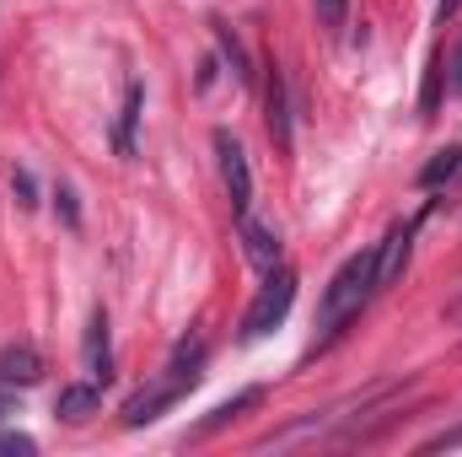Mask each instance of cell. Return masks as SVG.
<instances>
[{
    "instance_id": "1",
    "label": "cell",
    "mask_w": 462,
    "mask_h": 457,
    "mask_svg": "<svg viewBox=\"0 0 462 457\" xmlns=\"http://www.w3.org/2000/svg\"><path fill=\"white\" fill-rule=\"evenodd\" d=\"M205 355H210V340L194 329V334H183V340L172 344V355H167V366H162V377L151 382V387H140L129 404H124V425L129 431H140V425H151V420H162L194 382H199V366H205Z\"/></svg>"
},
{
    "instance_id": "2",
    "label": "cell",
    "mask_w": 462,
    "mask_h": 457,
    "mask_svg": "<svg viewBox=\"0 0 462 457\" xmlns=\"http://www.w3.org/2000/svg\"><path fill=\"white\" fill-rule=\"evenodd\" d=\"M371 296H376V247L345 258V269L328 280V291H323V302H318V329H323V334H339Z\"/></svg>"
},
{
    "instance_id": "3",
    "label": "cell",
    "mask_w": 462,
    "mask_h": 457,
    "mask_svg": "<svg viewBox=\"0 0 462 457\" xmlns=\"http://www.w3.org/2000/svg\"><path fill=\"white\" fill-rule=\"evenodd\" d=\"M291 302H296V275L280 264V269H269L263 291L253 296V307H247V318H242V340H263L269 329H280L285 312H291Z\"/></svg>"
},
{
    "instance_id": "4",
    "label": "cell",
    "mask_w": 462,
    "mask_h": 457,
    "mask_svg": "<svg viewBox=\"0 0 462 457\" xmlns=\"http://www.w3.org/2000/svg\"><path fill=\"white\" fill-rule=\"evenodd\" d=\"M216 156H221V178H226L231 216H247V210H253V167H247V151L221 129V135H216Z\"/></svg>"
},
{
    "instance_id": "5",
    "label": "cell",
    "mask_w": 462,
    "mask_h": 457,
    "mask_svg": "<svg viewBox=\"0 0 462 457\" xmlns=\"http://www.w3.org/2000/svg\"><path fill=\"white\" fill-rule=\"evenodd\" d=\"M236 237H242V253H247L253 269H263V275L280 269V247H285V242H280V231L269 227V221H258V216L247 210V216H236Z\"/></svg>"
},
{
    "instance_id": "6",
    "label": "cell",
    "mask_w": 462,
    "mask_h": 457,
    "mask_svg": "<svg viewBox=\"0 0 462 457\" xmlns=\"http://www.w3.org/2000/svg\"><path fill=\"white\" fill-rule=\"evenodd\" d=\"M263 124H269V140L280 151H291V92H285L280 65H269V81H263Z\"/></svg>"
},
{
    "instance_id": "7",
    "label": "cell",
    "mask_w": 462,
    "mask_h": 457,
    "mask_svg": "<svg viewBox=\"0 0 462 457\" xmlns=\"http://www.w3.org/2000/svg\"><path fill=\"white\" fill-rule=\"evenodd\" d=\"M409 247H414V221H398V227L387 231V242L376 247V291L398 285V275L409 264Z\"/></svg>"
},
{
    "instance_id": "8",
    "label": "cell",
    "mask_w": 462,
    "mask_h": 457,
    "mask_svg": "<svg viewBox=\"0 0 462 457\" xmlns=\"http://www.w3.org/2000/svg\"><path fill=\"white\" fill-rule=\"evenodd\" d=\"M97 404H103V387H97V382H70V387H60L54 415H60L65 425H81V420L97 415Z\"/></svg>"
},
{
    "instance_id": "9",
    "label": "cell",
    "mask_w": 462,
    "mask_h": 457,
    "mask_svg": "<svg viewBox=\"0 0 462 457\" xmlns=\"http://www.w3.org/2000/svg\"><path fill=\"white\" fill-rule=\"evenodd\" d=\"M38 377H43V360H38L32 344H5V350H0V382H11V387H32Z\"/></svg>"
},
{
    "instance_id": "10",
    "label": "cell",
    "mask_w": 462,
    "mask_h": 457,
    "mask_svg": "<svg viewBox=\"0 0 462 457\" xmlns=\"http://www.w3.org/2000/svg\"><path fill=\"white\" fill-rule=\"evenodd\" d=\"M87 371H92V382H108V377H114V350H108V312H103V307L92 312V329H87Z\"/></svg>"
},
{
    "instance_id": "11",
    "label": "cell",
    "mask_w": 462,
    "mask_h": 457,
    "mask_svg": "<svg viewBox=\"0 0 462 457\" xmlns=\"http://www.w3.org/2000/svg\"><path fill=\"white\" fill-rule=\"evenodd\" d=\"M140 108H145V87H140V81H129V87H124V108H118V124H114L118 156H134V124H140Z\"/></svg>"
},
{
    "instance_id": "12",
    "label": "cell",
    "mask_w": 462,
    "mask_h": 457,
    "mask_svg": "<svg viewBox=\"0 0 462 457\" xmlns=\"http://www.w3.org/2000/svg\"><path fill=\"white\" fill-rule=\"evenodd\" d=\"M210 33H216V43H221V60L231 65V76L247 87L253 81V60H247V49H242V38L231 33V22H210Z\"/></svg>"
},
{
    "instance_id": "13",
    "label": "cell",
    "mask_w": 462,
    "mask_h": 457,
    "mask_svg": "<svg viewBox=\"0 0 462 457\" xmlns=\"http://www.w3.org/2000/svg\"><path fill=\"white\" fill-rule=\"evenodd\" d=\"M258 404H263V387H247V393H236L231 404H221V409H210V415L199 420V431H194V436H216V431H221V425H231V420H236L242 409H258Z\"/></svg>"
},
{
    "instance_id": "14",
    "label": "cell",
    "mask_w": 462,
    "mask_h": 457,
    "mask_svg": "<svg viewBox=\"0 0 462 457\" xmlns=\"http://www.w3.org/2000/svg\"><path fill=\"white\" fill-rule=\"evenodd\" d=\"M462 173V145H447V151H436L425 167H420V189H441V183H452Z\"/></svg>"
},
{
    "instance_id": "15",
    "label": "cell",
    "mask_w": 462,
    "mask_h": 457,
    "mask_svg": "<svg viewBox=\"0 0 462 457\" xmlns=\"http://www.w3.org/2000/svg\"><path fill=\"white\" fill-rule=\"evenodd\" d=\"M318 27H323L328 38H339L349 27V0H318Z\"/></svg>"
},
{
    "instance_id": "16",
    "label": "cell",
    "mask_w": 462,
    "mask_h": 457,
    "mask_svg": "<svg viewBox=\"0 0 462 457\" xmlns=\"http://www.w3.org/2000/svg\"><path fill=\"white\" fill-rule=\"evenodd\" d=\"M11 194H16V205H22V210H32V205H38V200H32L38 189H32V173H27V167H11Z\"/></svg>"
},
{
    "instance_id": "17",
    "label": "cell",
    "mask_w": 462,
    "mask_h": 457,
    "mask_svg": "<svg viewBox=\"0 0 462 457\" xmlns=\"http://www.w3.org/2000/svg\"><path fill=\"white\" fill-rule=\"evenodd\" d=\"M54 210L65 216V227H81V205H76V189H70V183L54 189Z\"/></svg>"
},
{
    "instance_id": "18",
    "label": "cell",
    "mask_w": 462,
    "mask_h": 457,
    "mask_svg": "<svg viewBox=\"0 0 462 457\" xmlns=\"http://www.w3.org/2000/svg\"><path fill=\"white\" fill-rule=\"evenodd\" d=\"M436 103H441V54L430 60V76H425V103H420V108H425V114H436Z\"/></svg>"
},
{
    "instance_id": "19",
    "label": "cell",
    "mask_w": 462,
    "mask_h": 457,
    "mask_svg": "<svg viewBox=\"0 0 462 457\" xmlns=\"http://www.w3.org/2000/svg\"><path fill=\"white\" fill-rule=\"evenodd\" d=\"M0 452L32 457V452H38V442H32V436H22V431H0Z\"/></svg>"
},
{
    "instance_id": "20",
    "label": "cell",
    "mask_w": 462,
    "mask_h": 457,
    "mask_svg": "<svg viewBox=\"0 0 462 457\" xmlns=\"http://www.w3.org/2000/svg\"><path fill=\"white\" fill-rule=\"evenodd\" d=\"M452 447H462V425H457V431H441V436H430V442H425V452H452Z\"/></svg>"
},
{
    "instance_id": "21",
    "label": "cell",
    "mask_w": 462,
    "mask_h": 457,
    "mask_svg": "<svg viewBox=\"0 0 462 457\" xmlns=\"http://www.w3.org/2000/svg\"><path fill=\"white\" fill-rule=\"evenodd\" d=\"M11 409H16V387H11V382H0V420H5Z\"/></svg>"
},
{
    "instance_id": "22",
    "label": "cell",
    "mask_w": 462,
    "mask_h": 457,
    "mask_svg": "<svg viewBox=\"0 0 462 457\" xmlns=\"http://www.w3.org/2000/svg\"><path fill=\"white\" fill-rule=\"evenodd\" d=\"M452 92L462 98V43H457V60H452Z\"/></svg>"
},
{
    "instance_id": "23",
    "label": "cell",
    "mask_w": 462,
    "mask_h": 457,
    "mask_svg": "<svg viewBox=\"0 0 462 457\" xmlns=\"http://www.w3.org/2000/svg\"><path fill=\"white\" fill-rule=\"evenodd\" d=\"M457 5H462V0H441V22H447V16H457Z\"/></svg>"
}]
</instances>
